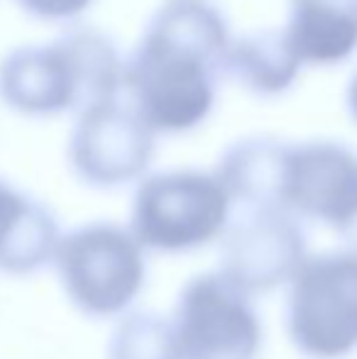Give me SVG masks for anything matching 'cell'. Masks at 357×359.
I'll return each instance as SVG.
<instances>
[{
	"label": "cell",
	"instance_id": "cell-9",
	"mask_svg": "<svg viewBox=\"0 0 357 359\" xmlns=\"http://www.w3.org/2000/svg\"><path fill=\"white\" fill-rule=\"evenodd\" d=\"M284 210L314 220L357 247V154L338 142L289 147Z\"/></svg>",
	"mask_w": 357,
	"mask_h": 359
},
{
	"label": "cell",
	"instance_id": "cell-10",
	"mask_svg": "<svg viewBox=\"0 0 357 359\" xmlns=\"http://www.w3.org/2000/svg\"><path fill=\"white\" fill-rule=\"evenodd\" d=\"M289 147L274 137H245L223 151L213 174L228 191L233 205L243 210L281 208Z\"/></svg>",
	"mask_w": 357,
	"mask_h": 359
},
{
	"label": "cell",
	"instance_id": "cell-8",
	"mask_svg": "<svg viewBox=\"0 0 357 359\" xmlns=\"http://www.w3.org/2000/svg\"><path fill=\"white\" fill-rule=\"evenodd\" d=\"M154 130L123 98L79 113L69 135V164L90 186L110 189L140 179L154 156Z\"/></svg>",
	"mask_w": 357,
	"mask_h": 359
},
{
	"label": "cell",
	"instance_id": "cell-16",
	"mask_svg": "<svg viewBox=\"0 0 357 359\" xmlns=\"http://www.w3.org/2000/svg\"><path fill=\"white\" fill-rule=\"evenodd\" d=\"M348 105H350V113L357 120V74L350 81V88H348Z\"/></svg>",
	"mask_w": 357,
	"mask_h": 359
},
{
	"label": "cell",
	"instance_id": "cell-12",
	"mask_svg": "<svg viewBox=\"0 0 357 359\" xmlns=\"http://www.w3.org/2000/svg\"><path fill=\"white\" fill-rule=\"evenodd\" d=\"M286 37L304 64H340L357 49V0H291Z\"/></svg>",
	"mask_w": 357,
	"mask_h": 359
},
{
	"label": "cell",
	"instance_id": "cell-5",
	"mask_svg": "<svg viewBox=\"0 0 357 359\" xmlns=\"http://www.w3.org/2000/svg\"><path fill=\"white\" fill-rule=\"evenodd\" d=\"M54 266L69 301L90 318L125 313L147 279L144 247L130 227L113 222H90L62 235Z\"/></svg>",
	"mask_w": 357,
	"mask_h": 359
},
{
	"label": "cell",
	"instance_id": "cell-11",
	"mask_svg": "<svg viewBox=\"0 0 357 359\" xmlns=\"http://www.w3.org/2000/svg\"><path fill=\"white\" fill-rule=\"evenodd\" d=\"M59 225L44 205L0 181V271L32 274L54 262Z\"/></svg>",
	"mask_w": 357,
	"mask_h": 359
},
{
	"label": "cell",
	"instance_id": "cell-2",
	"mask_svg": "<svg viewBox=\"0 0 357 359\" xmlns=\"http://www.w3.org/2000/svg\"><path fill=\"white\" fill-rule=\"evenodd\" d=\"M125 62L105 34L69 29L44 44H25L0 59V100L22 115L83 113L120 98Z\"/></svg>",
	"mask_w": 357,
	"mask_h": 359
},
{
	"label": "cell",
	"instance_id": "cell-13",
	"mask_svg": "<svg viewBox=\"0 0 357 359\" xmlns=\"http://www.w3.org/2000/svg\"><path fill=\"white\" fill-rule=\"evenodd\" d=\"M301 67L304 62L284 29H264L233 39L225 74L257 95H279L291 88Z\"/></svg>",
	"mask_w": 357,
	"mask_h": 359
},
{
	"label": "cell",
	"instance_id": "cell-15",
	"mask_svg": "<svg viewBox=\"0 0 357 359\" xmlns=\"http://www.w3.org/2000/svg\"><path fill=\"white\" fill-rule=\"evenodd\" d=\"M18 3L39 20H72L81 15L93 0H18Z\"/></svg>",
	"mask_w": 357,
	"mask_h": 359
},
{
	"label": "cell",
	"instance_id": "cell-3",
	"mask_svg": "<svg viewBox=\"0 0 357 359\" xmlns=\"http://www.w3.org/2000/svg\"><path fill=\"white\" fill-rule=\"evenodd\" d=\"M233 201L213 171L174 169L140 181L130 232L144 250L181 255L220 242L233 222Z\"/></svg>",
	"mask_w": 357,
	"mask_h": 359
},
{
	"label": "cell",
	"instance_id": "cell-4",
	"mask_svg": "<svg viewBox=\"0 0 357 359\" xmlns=\"http://www.w3.org/2000/svg\"><path fill=\"white\" fill-rule=\"evenodd\" d=\"M286 335L306 359L357 352V247L309 255L286 286Z\"/></svg>",
	"mask_w": 357,
	"mask_h": 359
},
{
	"label": "cell",
	"instance_id": "cell-1",
	"mask_svg": "<svg viewBox=\"0 0 357 359\" xmlns=\"http://www.w3.org/2000/svg\"><path fill=\"white\" fill-rule=\"evenodd\" d=\"M230 32L208 0H167L125 62L130 105L154 133H189L215 103Z\"/></svg>",
	"mask_w": 357,
	"mask_h": 359
},
{
	"label": "cell",
	"instance_id": "cell-6",
	"mask_svg": "<svg viewBox=\"0 0 357 359\" xmlns=\"http://www.w3.org/2000/svg\"><path fill=\"white\" fill-rule=\"evenodd\" d=\"M172 325L181 359H260L264 350V323L255 298L220 271L186 281Z\"/></svg>",
	"mask_w": 357,
	"mask_h": 359
},
{
	"label": "cell",
	"instance_id": "cell-14",
	"mask_svg": "<svg viewBox=\"0 0 357 359\" xmlns=\"http://www.w3.org/2000/svg\"><path fill=\"white\" fill-rule=\"evenodd\" d=\"M108 359H181L172 320L149 311L128 313L110 335Z\"/></svg>",
	"mask_w": 357,
	"mask_h": 359
},
{
	"label": "cell",
	"instance_id": "cell-7",
	"mask_svg": "<svg viewBox=\"0 0 357 359\" xmlns=\"http://www.w3.org/2000/svg\"><path fill=\"white\" fill-rule=\"evenodd\" d=\"M309 259L299 217L281 208L243 210L220 240L218 271L240 291L257 298L289 286Z\"/></svg>",
	"mask_w": 357,
	"mask_h": 359
}]
</instances>
